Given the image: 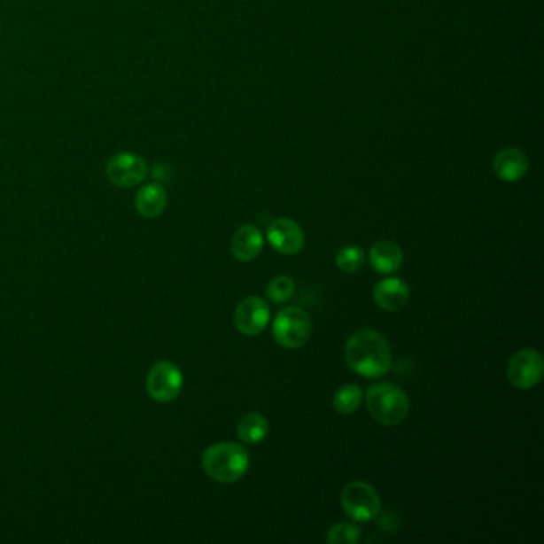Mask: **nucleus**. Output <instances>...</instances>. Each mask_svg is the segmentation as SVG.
<instances>
[{
    "label": "nucleus",
    "instance_id": "423d86ee",
    "mask_svg": "<svg viewBox=\"0 0 544 544\" xmlns=\"http://www.w3.org/2000/svg\"><path fill=\"white\" fill-rule=\"evenodd\" d=\"M147 175H149L147 161L135 152L115 153L109 159L105 167L107 179L120 189L136 187L144 181Z\"/></svg>",
    "mask_w": 544,
    "mask_h": 544
},
{
    "label": "nucleus",
    "instance_id": "2eb2a0df",
    "mask_svg": "<svg viewBox=\"0 0 544 544\" xmlns=\"http://www.w3.org/2000/svg\"><path fill=\"white\" fill-rule=\"evenodd\" d=\"M167 201L168 197L163 185L157 183L143 185L136 193L137 213L147 219H155L167 208Z\"/></svg>",
    "mask_w": 544,
    "mask_h": 544
},
{
    "label": "nucleus",
    "instance_id": "aec40b11",
    "mask_svg": "<svg viewBox=\"0 0 544 544\" xmlns=\"http://www.w3.org/2000/svg\"><path fill=\"white\" fill-rule=\"evenodd\" d=\"M296 292V283L289 276H276L273 278L268 286H267V296L275 302V304H283L288 302L291 297Z\"/></svg>",
    "mask_w": 544,
    "mask_h": 544
},
{
    "label": "nucleus",
    "instance_id": "1a4fd4ad",
    "mask_svg": "<svg viewBox=\"0 0 544 544\" xmlns=\"http://www.w3.org/2000/svg\"><path fill=\"white\" fill-rule=\"evenodd\" d=\"M270 321V308L260 297H246L235 308L233 323L241 334L259 336L264 332Z\"/></svg>",
    "mask_w": 544,
    "mask_h": 544
},
{
    "label": "nucleus",
    "instance_id": "9b49d317",
    "mask_svg": "<svg viewBox=\"0 0 544 544\" xmlns=\"http://www.w3.org/2000/svg\"><path fill=\"white\" fill-rule=\"evenodd\" d=\"M410 291L408 283L400 278H385L378 281L374 288L376 304L386 312H398L408 302Z\"/></svg>",
    "mask_w": 544,
    "mask_h": 544
},
{
    "label": "nucleus",
    "instance_id": "6e6552de",
    "mask_svg": "<svg viewBox=\"0 0 544 544\" xmlns=\"http://www.w3.org/2000/svg\"><path fill=\"white\" fill-rule=\"evenodd\" d=\"M506 372L512 386L519 390H530L543 378V356L535 348L519 350L509 360Z\"/></svg>",
    "mask_w": 544,
    "mask_h": 544
},
{
    "label": "nucleus",
    "instance_id": "f8f14e48",
    "mask_svg": "<svg viewBox=\"0 0 544 544\" xmlns=\"http://www.w3.org/2000/svg\"><path fill=\"white\" fill-rule=\"evenodd\" d=\"M262 248H264V237L256 225H243L233 235V256L240 262L254 260L260 254Z\"/></svg>",
    "mask_w": 544,
    "mask_h": 544
},
{
    "label": "nucleus",
    "instance_id": "f03ea898",
    "mask_svg": "<svg viewBox=\"0 0 544 544\" xmlns=\"http://www.w3.org/2000/svg\"><path fill=\"white\" fill-rule=\"evenodd\" d=\"M201 466L211 479L235 484L248 472V450L237 442H219L205 450Z\"/></svg>",
    "mask_w": 544,
    "mask_h": 544
},
{
    "label": "nucleus",
    "instance_id": "f257e3e1",
    "mask_svg": "<svg viewBox=\"0 0 544 544\" xmlns=\"http://www.w3.org/2000/svg\"><path fill=\"white\" fill-rule=\"evenodd\" d=\"M348 368L366 378H380L392 369V348L380 332L361 329L354 332L345 346Z\"/></svg>",
    "mask_w": 544,
    "mask_h": 544
},
{
    "label": "nucleus",
    "instance_id": "20e7f679",
    "mask_svg": "<svg viewBox=\"0 0 544 544\" xmlns=\"http://www.w3.org/2000/svg\"><path fill=\"white\" fill-rule=\"evenodd\" d=\"M272 334L276 344L288 350H297L310 340L312 320L300 307H288L276 315Z\"/></svg>",
    "mask_w": 544,
    "mask_h": 544
},
{
    "label": "nucleus",
    "instance_id": "39448f33",
    "mask_svg": "<svg viewBox=\"0 0 544 544\" xmlns=\"http://www.w3.org/2000/svg\"><path fill=\"white\" fill-rule=\"evenodd\" d=\"M340 501H342L346 516L356 522H369V520L376 519L380 512V506H382L376 488L361 480L350 482L345 486L342 495H340Z\"/></svg>",
    "mask_w": 544,
    "mask_h": 544
},
{
    "label": "nucleus",
    "instance_id": "7ed1b4c3",
    "mask_svg": "<svg viewBox=\"0 0 544 544\" xmlns=\"http://www.w3.org/2000/svg\"><path fill=\"white\" fill-rule=\"evenodd\" d=\"M366 404L372 418L386 426L402 424L410 410L408 394L398 385L388 382L370 385L366 392Z\"/></svg>",
    "mask_w": 544,
    "mask_h": 544
},
{
    "label": "nucleus",
    "instance_id": "ddd939ff",
    "mask_svg": "<svg viewBox=\"0 0 544 544\" xmlns=\"http://www.w3.org/2000/svg\"><path fill=\"white\" fill-rule=\"evenodd\" d=\"M404 260L402 251L396 243L390 240L377 241L369 253V262L380 275H392L398 272Z\"/></svg>",
    "mask_w": 544,
    "mask_h": 544
},
{
    "label": "nucleus",
    "instance_id": "dca6fc26",
    "mask_svg": "<svg viewBox=\"0 0 544 544\" xmlns=\"http://www.w3.org/2000/svg\"><path fill=\"white\" fill-rule=\"evenodd\" d=\"M238 438L246 444H260L268 434V422L264 416L251 412L245 416H241L240 422L237 424Z\"/></svg>",
    "mask_w": 544,
    "mask_h": 544
},
{
    "label": "nucleus",
    "instance_id": "4468645a",
    "mask_svg": "<svg viewBox=\"0 0 544 544\" xmlns=\"http://www.w3.org/2000/svg\"><path fill=\"white\" fill-rule=\"evenodd\" d=\"M493 169L496 176L508 183H516L525 176L528 169V160L525 153L519 149H503L493 160Z\"/></svg>",
    "mask_w": 544,
    "mask_h": 544
},
{
    "label": "nucleus",
    "instance_id": "f3484780",
    "mask_svg": "<svg viewBox=\"0 0 544 544\" xmlns=\"http://www.w3.org/2000/svg\"><path fill=\"white\" fill-rule=\"evenodd\" d=\"M364 392L358 385H344L334 394V408L340 416H350L361 408Z\"/></svg>",
    "mask_w": 544,
    "mask_h": 544
},
{
    "label": "nucleus",
    "instance_id": "9d476101",
    "mask_svg": "<svg viewBox=\"0 0 544 544\" xmlns=\"http://www.w3.org/2000/svg\"><path fill=\"white\" fill-rule=\"evenodd\" d=\"M267 238L273 248L284 256H296L304 249L305 233L302 227L286 217L276 219L268 225Z\"/></svg>",
    "mask_w": 544,
    "mask_h": 544
},
{
    "label": "nucleus",
    "instance_id": "0eeeda50",
    "mask_svg": "<svg viewBox=\"0 0 544 544\" xmlns=\"http://www.w3.org/2000/svg\"><path fill=\"white\" fill-rule=\"evenodd\" d=\"M184 377L176 364L159 361L147 376V392L157 402H171L183 392Z\"/></svg>",
    "mask_w": 544,
    "mask_h": 544
},
{
    "label": "nucleus",
    "instance_id": "a211bd4d",
    "mask_svg": "<svg viewBox=\"0 0 544 544\" xmlns=\"http://www.w3.org/2000/svg\"><path fill=\"white\" fill-rule=\"evenodd\" d=\"M366 260V254L360 246H345L337 253L336 264L342 272L354 273Z\"/></svg>",
    "mask_w": 544,
    "mask_h": 544
},
{
    "label": "nucleus",
    "instance_id": "6ab92c4d",
    "mask_svg": "<svg viewBox=\"0 0 544 544\" xmlns=\"http://www.w3.org/2000/svg\"><path fill=\"white\" fill-rule=\"evenodd\" d=\"M326 541L330 544L360 543L361 528L352 522H340L329 530Z\"/></svg>",
    "mask_w": 544,
    "mask_h": 544
}]
</instances>
